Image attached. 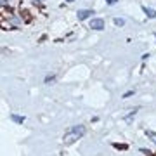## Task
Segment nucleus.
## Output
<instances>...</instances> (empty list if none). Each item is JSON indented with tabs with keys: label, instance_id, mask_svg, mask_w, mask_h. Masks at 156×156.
Listing matches in <instances>:
<instances>
[{
	"label": "nucleus",
	"instance_id": "f03ea898",
	"mask_svg": "<svg viewBox=\"0 0 156 156\" xmlns=\"http://www.w3.org/2000/svg\"><path fill=\"white\" fill-rule=\"evenodd\" d=\"M90 28H92V30H97V31L104 30V19H101V18H94V19L90 21Z\"/></svg>",
	"mask_w": 156,
	"mask_h": 156
},
{
	"label": "nucleus",
	"instance_id": "7ed1b4c3",
	"mask_svg": "<svg viewBox=\"0 0 156 156\" xmlns=\"http://www.w3.org/2000/svg\"><path fill=\"white\" fill-rule=\"evenodd\" d=\"M94 14V11H90V9H80L77 12V16H78V19L80 21H83V19H87V18H90Z\"/></svg>",
	"mask_w": 156,
	"mask_h": 156
},
{
	"label": "nucleus",
	"instance_id": "20e7f679",
	"mask_svg": "<svg viewBox=\"0 0 156 156\" xmlns=\"http://www.w3.org/2000/svg\"><path fill=\"white\" fill-rule=\"evenodd\" d=\"M142 11L146 12L147 18H156V11L155 9H149V7H142Z\"/></svg>",
	"mask_w": 156,
	"mask_h": 156
},
{
	"label": "nucleus",
	"instance_id": "39448f33",
	"mask_svg": "<svg viewBox=\"0 0 156 156\" xmlns=\"http://www.w3.org/2000/svg\"><path fill=\"white\" fill-rule=\"evenodd\" d=\"M146 135H147L156 144V132H153V130H149V128H147V130H146Z\"/></svg>",
	"mask_w": 156,
	"mask_h": 156
},
{
	"label": "nucleus",
	"instance_id": "9d476101",
	"mask_svg": "<svg viewBox=\"0 0 156 156\" xmlns=\"http://www.w3.org/2000/svg\"><path fill=\"white\" fill-rule=\"evenodd\" d=\"M66 2H75V0H66Z\"/></svg>",
	"mask_w": 156,
	"mask_h": 156
},
{
	"label": "nucleus",
	"instance_id": "f257e3e1",
	"mask_svg": "<svg viewBox=\"0 0 156 156\" xmlns=\"http://www.w3.org/2000/svg\"><path fill=\"white\" fill-rule=\"evenodd\" d=\"M83 134H85V127H83V125H75V127H71V128L66 130L64 142H66V144H71V142H75L77 139H80Z\"/></svg>",
	"mask_w": 156,
	"mask_h": 156
},
{
	"label": "nucleus",
	"instance_id": "423d86ee",
	"mask_svg": "<svg viewBox=\"0 0 156 156\" xmlns=\"http://www.w3.org/2000/svg\"><path fill=\"white\" fill-rule=\"evenodd\" d=\"M115 24H116V26H123V24H125V19H123V18H115Z\"/></svg>",
	"mask_w": 156,
	"mask_h": 156
},
{
	"label": "nucleus",
	"instance_id": "0eeeda50",
	"mask_svg": "<svg viewBox=\"0 0 156 156\" xmlns=\"http://www.w3.org/2000/svg\"><path fill=\"white\" fill-rule=\"evenodd\" d=\"M12 120H14L16 123H23V121H24V118H21V116H12Z\"/></svg>",
	"mask_w": 156,
	"mask_h": 156
},
{
	"label": "nucleus",
	"instance_id": "1a4fd4ad",
	"mask_svg": "<svg viewBox=\"0 0 156 156\" xmlns=\"http://www.w3.org/2000/svg\"><path fill=\"white\" fill-rule=\"evenodd\" d=\"M118 0H106V4H109V5H113V4H116Z\"/></svg>",
	"mask_w": 156,
	"mask_h": 156
},
{
	"label": "nucleus",
	"instance_id": "6e6552de",
	"mask_svg": "<svg viewBox=\"0 0 156 156\" xmlns=\"http://www.w3.org/2000/svg\"><path fill=\"white\" fill-rule=\"evenodd\" d=\"M130 96H134V90H130V92H127V94H123V99H128Z\"/></svg>",
	"mask_w": 156,
	"mask_h": 156
}]
</instances>
